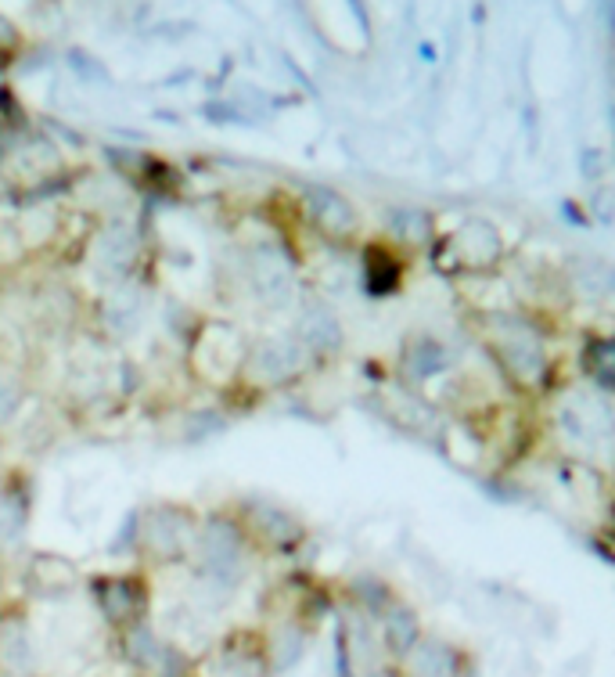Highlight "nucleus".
<instances>
[{"mask_svg": "<svg viewBox=\"0 0 615 677\" xmlns=\"http://www.w3.org/2000/svg\"><path fill=\"white\" fill-rule=\"evenodd\" d=\"M295 368V357L292 350H285L281 343H263L256 350V357H252V371H267L270 382H281L288 379Z\"/></svg>", "mask_w": 615, "mask_h": 677, "instance_id": "f257e3e1", "label": "nucleus"}, {"mask_svg": "<svg viewBox=\"0 0 615 677\" xmlns=\"http://www.w3.org/2000/svg\"><path fill=\"white\" fill-rule=\"evenodd\" d=\"M313 206H317V220L324 224V231H349V224H353V209L331 191H317Z\"/></svg>", "mask_w": 615, "mask_h": 677, "instance_id": "f03ea898", "label": "nucleus"}, {"mask_svg": "<svg viewBox=\"0 0 615 677\" xmlns=\"http://www.w3.org/2000/svg\"><path fill=\"white\" fill-rule=\"evenodd\" d=\"M11 634H4V641H0V663L8 670H15V674H22V670H29V659H33V649H29V634L22 631V627H8Z\"/></svg>", "mask_w": 615, "mask_h": 677, "instance_id": "7ed1b4c3", "label": "nucleus"}, {"mask_svg": "<svg viewBox=\"0 0 615 677\" xmlns=\"http://www.w3.org/2000/svg\"><path fill=\"white\" fill-rule=\"evenodd\" d=\"M256 281L259 289H288V263L277 253H259L256 256Z\"/></svg>", "mask_w": 615, "mask_h": 677, "instance_id": "20e7f679", "label": "nucleus"}, {"mask_svg": "<svg viewBox=\"0 0 615 677\" xmlns=\"http://www.w3.org/2000/svg\"><path fill=\"white\" fill-rule=\"evenodd\" d=\"M410 670H418V677H446L450 674V659L439 663V656H432V645H425L418 656H410Z\"/></svg>", "mask_w": 615, "mask_h": 677, "instance_id": "39448f33", "label": "nucleus"}]
</instances>
